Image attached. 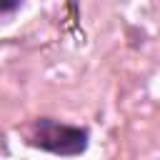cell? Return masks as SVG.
Here are the masks:
<instances>
[{
  "instance_id": "cell-2",
  "label": "cell",
  "mask_w": 160,
  "mask_h": 160,
  "mask_svg": "<svg viewBox=\"0 0 160 160\" xmlns=\"http://www.w3.org/2000/svg\"><path fill=\"white\" fill-rule=\"evenodd\" d=\"M20 5V0H0V12H10Z\"/></svg>"
},
{
  "instance_id": "cell-1",
  "label": "cell",
  "mask_w": 160,
  "mask_h": 160,
  "mask_svg": "<svg viewBox=\"0 0 160 160\" xmlns=\"http://www.w3.org/2000/svg\"><path fill=\"white\" fill-rule=\"evenodd\" d=\"M30 142L35 148L48 150V152L72 158L88 148V130L58 122L52 118H38L32 122V130H30Z\"/></svg>"
}]
</instances>
